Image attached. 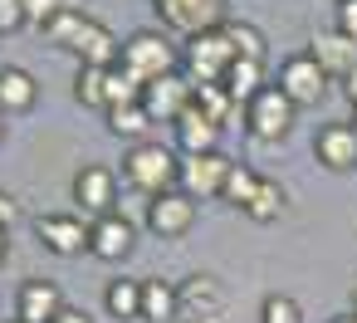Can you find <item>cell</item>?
Listing matches in <instances>:
<instances>
[{
	"label": "cell",
	"instance_id": "30bf717a",
	"mask_svg": "<svg viewBox=\"0 0 357 323\" xmlns=\"http://www.w3.org/2000/svg\"><path fill=\"white\" fill-rule=\"evenodd\" d=\"M308 54L318 59V69L328 79H352L357 74V40H347L342 30H318L308 40Z\"/></svg>",
	"mask_w": 357,
	"mask_h": 323
},
{
	"label": "cell",
	"instance_id": "4fadbf2b",
	"mask_svg": "<svg viewBox=\"0 0 357 323\" xmlns=\"http://www.w3.org/2000/svg\"><path fill=\"white\" fill-rule=\"evenodd\" d=\"M20 323H54L64 313V294L54 279H25L20 284V303H15Z\"/></svg>",
	"mask_w": 357,
	"mask_h": 323
},
{
	"label": "cell",
	"instance_id": "d590c367",
	"mask_svg": "<svg viewBox=\"0 0 357 323\" xmlns=\"http://www.w3.org/2000/svg\"><path fill=\"white\" fill-rule=\"evenodd\" d=\"M347 103H352V108H357V74H352V79H347Z\"/></svg>",
	"mask_w": 357,
	"mask_h": 323
},
{
	"label": "cell",
	"instance_id": "ab89813d",
	"mask_svg": "<svg viewBox=\"0 0 357 323\" xmlns=\"http://www.w3.org/2000/svg\"><path fill=\"white\" fill-rule=\"evenodd\" d=\"M352 313H357V294H352Z\"/></svg>",
	"mask_w": 357,
	"mask_h": 323
},
{
	"label": "cell",
	"instance_id": "7a4b0ae2",
	"mask_svg": "<svg viewBox=\"0 0 357 323\" xmlns=\"http://www.w3.org/2000/svg\"><path fill=\"white\" fill-rule=\"evenodd\" d=\"M235 59H240V54H235L225 25H220V30H206V35H196V40H186V69H191V84H196V89L225 84V74L235 69Z\"/></svg>",
	"mask_w": 357,
	"mask_h": 323
},
{
	"label": "cell",
	"instance_id": "7402d4cb",
	"mask_svg": "<svg viewBox=\"0 0 357 323\" xmlns=\"http://www.w3.org/2000/svg\"><path fill=\"white\" fill-rule=\"evenodd\" d=\"M103 303H108L113 318H142V284L137 279H113Z\"/></svg>",
	"mask_w": 357,
	"mask_h": 323
},
{
	"label": "cell",
	"instance_id": "836d02e7",
	"mask_svg": "<svg viewBox=\"0 0 357 323\" xmlns=\"http://www.w3.org/2000/svg\"><path fill=\"white\" fill-rule=\"evenodd\" d=\"M10 220H15V201L0 191V225H10Z\"/></svg>",
	"mask_w": 357,
	"mask_h": 323
},
{
	"label": "cell",
	"instance_id": "9a60e30c",
	"mask_svg": "<svg viewBox=\"0 0 357 323\" xmlns=\"http://www.w3.org/2000/svg\"><path fill=\"white\" fill-rule=\"evenodd\" d=\"M181 289V313H191V323H206V318H215L220 308H225V289H220V279H211V274H191L186 284H176Z\"/></svg>",
	"mask_w": 357,
	"mask_h": 323
},
{
	"label": "cell",
	"instance_id": "cb8c5ba5",
	"mask_svg": "<svg viewBox=\"0 0 357 323\" xmlns=\"http://www.w3.org/2000/svg\"><path fill=\"white\" fill-rule=\"evenodd\" d=\"M74 98L84 108H108V69H79V84H74Z\"/></svg>",
	"mask_w": 357,
	"mask_h": 323
},
{
	"label": "cell",
	"instance_id": "e0dca14e",
	"mask_svg": "<svg viewBox=\"0 0 357 323\" xmlns=\"http://www.w3.org/2000/svg\"><path fill=\"white\" fill-rule=\"evenodd\" d=\"M176 137H181V147H186V157H206V152H220V123H211L196 103H191V113L176 123Z\"/></svg>",
	"mask_w": 357,
	"mask_h": 323
},
{
	"label": "cell",
	"instance_id": "60d3db41",
	"mask_svg": "<svg viewBox=\"0 0 357 323\" xmlns=\"http://www.w3.org/2000/svg\"><path fill=\"white\" fill-rule=\"evenodd\" d=\"M15 323H20V318H15Z\"/></svg>",
	"mask_w": 357,
	"mask_h": 323
},
{
	"label": "cell",
	"instance_id": "9c48e42d",
	"mask_svg": "<svg viewBox=\"0 0 357 323\" xmlns=\"http://www.w3.org/2000/svg\"><path fill=\"white\" fill-rule=\"evenodd\" d=\"M35 235L45 240V250H54V255H84L89 245H93V225H84L79 216H40L35 220Z\"/></svg>",
	"mask_w": 357,
	"mask_h": 323
},
{
	"label": "cell",
	"instance_id": "52a82bcc",
	"mask_svg": "<svg viewBox=\"0 0 357 323\" xmlns=\"http://www.w3.org/2000/svg\"><path fill=\"white\" fill-rule=\"evenodd\" d=\"M245 123H250V133H255L259 142H279V137L289 133V123H294V103L284 98V89H264V93L245 108Z\"/></svg>",
	"mask_w": 357,
	"mask_h": 323
},
{
	"label": "cell",
	"instance_id": "5bb4252c",
	"mask_svg": "<svg viewBox=\"0 0 357 323\" xmlns=\"http://www.w3.org/2000/svg\"><path fill=\"white\" fill-rule=\"evenodd\" d=\"M74 201H79L84 211H93L98 220L113 216V201H118V181H113V172H108V167H84V172L74 176Z\"/></svg>",
	"mask_w": 357,
	"mask_h": 323
},
{
	"label": "cell",
	"instance_id": "4316f807",
	"mask_svg": "<svg viewBox=\"0 0 357 323\" xmlns=\"http://www.w3.org/2000/svg\"><path fill=\"white\" fill-rule=\"evenodd\" d=\"M108 128H113L118 137H142V133L152 128V118H147L142 103H128V108H108Z\"/></svg>",
	"mask_w": 357,
	"mask_h": 323
},
{
	"label": "cell",
	"instance_id": "ffe728a7",
	"mask_svg": "<svg viewBox=\"0 0 357 323\" xmlns=\"http://www.w3.org/2000/svg\"><path fill=\"white\" fill-rule=\"evenodd\" d=\"M259 79H264V64H255V59H235V69L225 74V84H220V89L235 98V108H250V103L264 93V84H259Z\"/></svg>",
	"mask_w": 357,
	"mask_h": 323
},
{
	"label": "cell",
	"instance_id": "f35d334b",
	"mask_svg": "<svg viewBox=\"0 0 357 323\" xmlns=\"http://www.w3.org/2000/svg\"><path fill=\"white\" fill-rule=\"evenodd\" d=\"M0 133H6V113H0Z\"/></svg>",
	"mask_w": 357,
	"mask_h": 323
},
{
	"label": "cell",
	"instance_id": "f1b7e54d",
	"mask_svg": "<svg viewBox=\"0 0 357 323\" xmlns=\"http://www.w3.org/2000/svg\"><path fill=\"white\" fill-rule=\"evenodd\" d=\"M225 35H230V45H235V54H240V59L264 64V40H259V30H255V25H225Z\"/></svg>",
	"mask_w": 357,
	"mask_h": 323
},
{
	"label": "cell",
	"instance_id": "74e56055",
	"mask_svg": "<svg viewBox=\"0 0 357 323\" xmlns=\"http://www.w3.org/2000/svg\"><path fill=\"white\" fill-rule=\"evenodd\" d=\"M328 323H357V313H337V318H328Z\"/></svg>",
	"mask_w": 357,
	"mask_h": 323
},
{
	"label": "cell",
	"instance_id": "8fae6325",
	"mask_svg": "<svg viewBox=\"0 0 357 323\" xmlns=\"http://www.w3.org/2000/svg\"><path fill=\"white\" fill-rule=\"evenodd\" d=\"M147 225H152L162 240H176V235H186V230L196 225V201H191L186 191H167V196L147 201Z\"/></svg>",
	"mask_w": 357,
	"mask_h": 323
},
{
	"label": "cell",
	"instance_id": "d4e9b609",
	"mask_svg": "<svg viewBox=\"0 0 357 323\" xmlns=\"http://www.w3.org/2000/svg\"><path fill=\"white\" fill-rule=\"evenodd\" d=\"M142 93H147V84H137L123 64H113L108 69V108H128V103H142Z\"/></svg>",
	"mask_w": 357,
	"mask_h": 323
},
{
	"label": "cell",
	"instance_id": "d6a6232c",
	"mask_svg": "<svg viewBox=\"0 0 357 323\" xmlns=\"http://www.w3.org/2000/svg\"><path fill=\"white\" fill-rule=\"evenodd\" d=\"M333 30H342L347 40H357V0H337V25Z\"/></svg>",
	"mask_w": 357,
	"mask_h": 323
},
{
	"label": "cell",
	"instance_id": "2e32d148",
	"mask_svg": "<svg viewBox=\"0 0 357 323\" xmlns=\"http://www.w3.org/2000/svg\"><path fill=\"white\" fill-rule=\"evenodd\" d=\"M74 54H79L89 69H113V64L123 59V45L113 40V30H108V25L89 20V25L79 30V40H74Z\"/></svg>",
	"mask_w": 357,
	"mask_h": 323
},
{
	"label": "cell",
	"instance_id": "6da1fadb",
	"mask_svg": "<svg viewBox=\"0 0 357 323\" xmlns=\"http://www.w3.org/2000/svg\"><path fill=\"white\" fill-rule=\"evenodd\" d=\"M123 176L142 191V196H167L176 181H181V162H176V152L172 147H162V142H137L128 157H123Z\"/></svg>",
	"mask_w": 357,
	"mask_h": 323
},
{
	"label": "cell",
	"instance_id": "44dd1931",
	"mask_svg": "<svg viewBox=\"0 0 357 323\" xmlns=\"http://www.w3.org/2000/svg\"><path fill=\"white\" fill-rule=\"evenodd\" d=\"M35 79L25 69H0V113H25L35 108Z\"/></svg>",
	"mask_w": 357,
	"mask_h": 323
},
{
	"label": "cell",
	"instance_id": "8992f818",
	"mask_svg": "<svg viewBox=\"0 0 357 323\" xmlns=\"http://www.w3.org/2000/svg\"><path fill=\"white\" fill-rule=\"evenodd\" d=\"M279 89H284V98H289L294 108H308V103H318V98L328 93V74L318 69L313 54H294V59H284V69H279Z\"/></svg>",
	"mask_w": 357,
	"mask_h": 323
},
{
	"label": "cell",
	"instance_id": "83f0119b",
	"mask_svg": "<svg viewBox=\"0 0 357 323\" xmlns=\"http://www.w3.org/2000/svg\"><path fill=\"white\" fill-rule=\"evenodd\" d=\"M84 25H89V15H79V10H69V6H64V10L50 20V30H45V35H50L54 45L74 50V40H79V30H84Z\"/></svg>",
	"mask_w": 357,
	"mask_h": 323
},
{
	"label": "cell",
	"instance_id": "ac0fdd59",
	"mask_svg": "<svg viewBox=\"0 0 357 323\" xmlns=\"http://www.w3.org/2000/svg\"><path fill=\"white\" fill-rule=\"evenodd\" d=\"M142 318L147 323H176L181 318V289L167 279H142Z\"/></svg>",
	"mask_w": 357,
	"mask_h": 323
},
{
	"label": "cell",
	"instance_id": "8d00e7d4",
	"mask_svg": "<svg viewBox=\"0 0 357 323\" xmlns=\"http://www.w3.org/2000/svg\"><path fill=\"white\" fill-rule=\"evenodd\" d=\"M6 250H10V240H6V225H0V260H6Z\"/></svg>",
	"mask_w": 357,
	"mask_h": 323
},
{
	"label": "cell",
	"instance_id": "ba28073f",
	"mask_svg": "<svg viewBox=\"0 0 357 323\" xmlns=\"http://www.w3.org/2000/svg\"><path fill=\"white\" fill-rule=\"evenodd\" d=\"M230 167H235V162H225L220 152L186 157V162H181V191H186L191 201H201V196H220L225 181H230Z\"/></svg>",
	"mask_w": 357,
	"mask_h": 323
},
{
	"label": "cell",
	"instance_id": "1f68e13d",
	"mask_svg": "<svg viewBox=\"0 0 357 323\" xmlns=\"http://www.w3.org/2000/svg\"><path fill=\"white\" fill-rule=\"evenodd\" d=\"M25 25V0H0V30H20Z\"/></svg>",
	"mask_w": 357,
	"mask_h": 323
},
{
	"label": "cell",
	"instance_id": "277c9868",
	"mask_svg": "<svg viewBox=\"0 0 357 323\" xmlns=\"http://www.w3.org/2000/svg\"><path fill=\"white\" fill-rule=\"evenodd\" d=\"M162 25H172L176 35L196 40L206 30H220V15H225V0H152Z\"/></svg>",
	"mask_w": 357,
	"mask_h": 323
},
{
	"label": "cell",
	"instance_id": "e575fe53",
	"mask_svg": "<svg viewBox=\"0 0 357 323\" xmlns=\"http://www.w3.org/2000/svg\"><path fill=\"white\" fill-rule=\"evenodd\" d=\"M54 323H93V318H89V313H79V308H64Z\"/></svg>",
	"mask_w": 357,
	"mask_h": 323
},
{
	"label": "cell",
	"instance_id": "7c38bea8",
	"mask_svg": "<svg viewBox=\"0 0 357 323\" xmlns=\"http://www.w3.org/2000/svg\"><path fill=\"white\" fill-rule=\"evenodd\" d=\"M313 157H318L328 172H352V167H357V128H352V123H328V128L313 137Z\"/></svg>",
	"mask_w": 357,
	"mask_h": 323
},
{
	"label": "cell",
	"instance_id": "484cf974",
	"mask_svg": "<svg viewBox=\"0 0 357 323\" xmlns=\"http://www.w3.org/2000/svg\"><path fill=\"white\" fill-rule=\"evenodd\" d=\"M250 220H279L284 216V186L279 181H259V191H255V201H250V211H245Z\"/></svg>",
	"mask_w": 357,
	"mask_h": 323
},
{
	"label": "cell",
	"instance_id": "d6986e66",
	"mask_svg": "<svg viewBox=\"0 0 357 323\" xmlns=\"http://www.w3.org/2000/svg\"><path fill=\"white\" fill-rule=\"evenodd\" d=\"M98 260H123L128 250H132V220H123V216H103V220H93V245H89Z\"/></svg>",
	"mask_w": 357,
	"mask_h": 323
},
{
	"label": "cell",
	"instance_id": "603a6c76",
	"mask_svg": "<svg viewBox=\"0 0 357 323\" xmlns=\"http://www.w3.org/2000/svg\"><path fill=\"white\" fill-rule=\"evenodd\" d=\"M259 181H264L259 172H250L245 162H235V167H230V181H225V191H220V196H225L230 206H240V211H250V201H255V191H259Z\"/></svg>",
	"mask_w": 357,
	"mask_h": 323
},
{
	"label": "cell",
	"instance_id": "3957f363",
	"mask_svg": "<svg viewBox=\"0 0 357 323\" xmlns=\"http://www.w3.org/2000/svg\"><path fill=\"white\" fill-rule=\"evenodd\" d=\"M137 84H157L167 74H176V50L157 35V30H137L132 40H123V59H118Z\"/></svg>",
	"mask_w": 357,
	"mask_h": 323
},
{
	"label": "cell",
	"instance_id": "4dcf8cb0",
	"mask_svg": "<svg viewBox=\"0 0 357 323\" xmlns=\"http://www.w3.org/2000/svg\"><path fill=\"white\" fill-rule=\"evenodd\" d=\"M64 10V0H25V25H40L50 30V20Z\"/></svg>",
	"mask_w": 357,
	"mask_h": 323
},
{
	"label": "cell",
	"instance_id": "5b68a950",
	"mask_svg": "<svg viewBox=\"0 0 357 323\" xmlns=\"http://www.w3.org/2000/svg\"><path fill=\"white\" fill-rule=\"evenodd\" d=\"M191 103H196V84L181 79V74H167V79L147 84V93H142L147 118H152V123H172V128L191 113Z\"/></svg>",
	"mask_w": 357,
	"mask_h": 323
},
{
	"label": "cell",
	"instance_id": "f546056e",
	"mask_svg": "<svg viewBox=\"0 0 357 323\" xmlns=\"http://www.w3.org/2000/svg\"><path fill=\"white\" fill-rule=\"evenodd\" d=\"M259 323H303V308L289 294H269L264 308H259Z\"/></svg>",
	"mask_w": 357,
	"mask_h": 323
}]
</instances>
